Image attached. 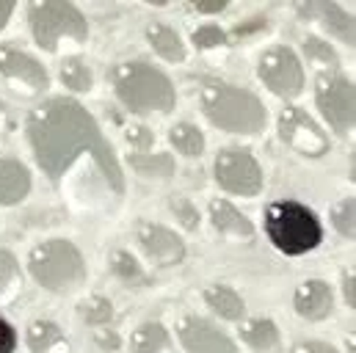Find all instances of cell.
Instances as JSON below:
<instances>
[{
    "instance_id": "20",
    "label": "cell",
    "mask_w": 356,
    "mask_h": 353,
    "mask_svg": "<svg viewBox=\"0 0 356 353\" xmlns=\"http://www.w3.org/2000/svg\"><path fill=\"white\" fill-rule=\"evenodd\" d=\"M241 337L252 351L257 353H273L279 348V329H276V323H270L266 318H254V320L243 323Z\"/></svg>"
},
{
    "instance_id": "11",
    "label": "cell",
    "mask_w": 356,
    "mask_h": 353,
    "mask_svg": "<svg viewBox=\"0 0 356 353\" xmlns=\"http://www.w3.org/2000/svg\"><path fill=\"white\" fill-rule=\"evenodd\" d=\"M296 8H298L301 19L315 22L318 28H323L332 36H337L340 42H346V44H354L356 42L354 17L348 11H343L334 0H298Z\"/></svg>"
},
{
    "instance_id": "32",
    "label": "cell",
    "mask_w": 356,
    "mask_h": 353,
    "mask_svg": "<svg viewBox=\"0 0 356 353\" xmlns=\"http://www.w3.org/2000/svg\"><path fill=\"white\" fill-rule=\"evenodd\" d=\"M169 207H172V213L177 215V221L185 227V229H196V227H199V213H196V207H193L191 199L175 196V199L169 202Z\"/></svg>"
},
{
    "instance_id": "18",
    "label": "cell",
    "mask_w": 356,
    "mask_h": 353,
    "mask_svg": "<svg viewBox=\"0 0 356 353\" xmlns=\"http://www.w3.org/2000/svg\"><path fill=\"white\" fill-rule=\"evenodd\" d=\"M28 348L31 353H70L61 329L53 320H33L28 326Z\"/></svg>"
},
{
    "instance_id": "38",
    "label": "cell",
    "mask_w": 356,
    "mask_h": 353,
    "mask_svg": "<svg viewBox=\"0 0 356 353\" xmlns=\"http://www.w3.org/2000/svg\"><path fill=\"white\" fill-rule=\"evenodd\" d=\"M14 6H17V0H0V31L6 28V22H8L11 11H14Z\"/></svg>"
},
{
    "instance_id": "5",
    "label": "cell",
    "mask_w": 356,
    "mask_h": 353,
    "mask_svg": "<svg viewBox=\"0 0 356 353\" xmlns=\"http://www.w3.org/2000/svg\"><path fill=\"white\" fill-rule=\"evenodd\" d=\"M31 276L50 293H72L86 281V263L75 243L53 238L39 243L28 257Z\"/></svg>"
},
{
    "instance_id": "26",
    "label": "cell",
    "mask_w": 356,
    "mask_h": 353,
    "mask_svg": "<svg viewBox=\"0 0 356 353\" xmlns=\"http://www.w3.org/2000/svg\"><path fill=\"white\" fill-rule=\"evenodd\" d=\"M111 268H113V273L122 279V281H127V284H141L147 276H144V268L136 263V257L133 254H127V252H113L111 254Z\"/></svg>"
},
{
    "instance_id": "35",
    "label": "cell",
    "mask_w": 356,
    "mask_h": 353,
    "mask_svg": "<svg viewBox=\"0 0 356 353\" xmlns=\"http://www.w3.org/2000/svg\"><path fill=\"white\" fill-rule=\"evenodd\" d=\"M290 353H337L332 345H326V343H318V340H307V343H298V345H293V351Z\"/></svg>"
},
{
    "instance_id": "15",
    "label": "cell",
    "mask_w": 356,
    "mask_h": 353,
    "mask_svg": "<svg viewBox=\"0 0 356 353\" xmlns=\"http://www.w3.org/2000/svg\"><path fill=\"white\" fill-rule=\"evenodd\" d=\"M334 309L332 287L321 279H309L296 290V312L304 320H323Z\"/></svg>"
},
{
    "instance_id": "37",
    "label": "cell",
    "mask_w": 356,
    "mask_h": 353,
    "mask_svg": "<svg viewBox=\"0 0 356 353\" xmlns=\"http://www.w3.org/2000/svg\"><path fill=\"white\" fill-rule=\"evenodd\" d=\"M354 287H356V279H354V273H348V276H346V279H343V293H346V298H348V306H354V304H356Z\"/></svg>"
},
{
    "instance_id": "40",
    "label": "cell",
    "mask_w": 356,
    "mask_h": 353,
    "mask_svg": "<svg viewBox=\"0 0 356 353\" xmlns=\"http://www.w3.org/2000/svg\"><path fill=\"white\" fill-rule=\"evenodd\" d=\"M147 3H152V6H166L169 0H147Z\"/></svg>"
},
{
    "instance_id": "17",
    "label": "cell",
    "mask_w": 356,
    "mask_h": 353,
    "mask_svg": "<svg viewBox=\"0 0 356 353\" xmlns=\"http://www.w3.org/2000/svg\"><path fill=\"white\" fill-rule=\"evenodd\" d=\"M210 221L221 235H229V238H252L254 235V224L235 204H229L224 199L210 202Z\"/></svg>"
},
{
    "instance_id": "22",
    "label": "cell",
    "mask_w": 356,
    "mask_h": 353,
    "mask_svg": "<svg viewBox=\"0 0 356 353\" xmlns=\"http://www.w3.org/2000/svg\"><path fill=\"white\" fill-rule=\"evenodd\" d=\"M133 353H163L169 348V331L161 323H141L130 340Z\"/></svg>"
},
{
    "instance_id": "28",
    "label": "cell",
    "mask_w": 356,
    "mask_h": 353,
    "mask_svg": "<svg viewBox=\"0 0 356 353\" xmlns=\"http://www.w3.org/2000/svg\"><path fill=\"white\" fill-rule=\"evenodd\" d=\"M81 318H83L86 323H91V326H105V323L113 318V306H111L108 298L91 295V298H86V301L81 304Z\"/></svg>"
},
{
    "instance_id": "3",
    "label": "cell",
    "mask_w": 356,
    "mask_h": 353,
    "mask_svg": "<svg viewBox=\"0 0 356 353\" xmlns=\"http://www.w3.org/2000/svg\"><path fill=\"white\" fill-rule=\"evenodd\" d=\"M113 88H116V97L119 102L144 116V113H169L175 110L177 105V94L172 81L149 67V64H141V61H130V64H122L116 67L113 72Z\"/></svg>"
},
{
    "instance_id": "23",
    "label": "cell",
    "mask_w": 356,
    "mask_h": 353,
    "mask_svg": "<svg viewBox=\"0 0 356 353\" xmlns=\"http://www.w3.org/2000/svg\"><path fill=\"white\" fill-rule=\"evenodd\" d=\"M130 166L147 179H169L175 176V158L166 152L158 155H130Z\"/></svg>"
},
{
    "instance_id": "6",
    "label": "cell",
    "mask_w": 356,
    "mask_h": 353,
    "mask_svg": "<svg viewBox=\"0 0 356 353\" xmlns=\"http://www.w3.org/2000/svg\"><path fill=\"white\" fill-rule=\"evenodd\" d=\"M33 42L53 53L64 39L83 44L89 39V22L70 0H31L28 6Z\"/></svg>"
},
{
    "instance_id": "29",
    "label": "cell",
    "mask_w": 356,
    "mask_h": 353,
    "mask_svg": "<svg viewBox=\"0 0 356 353\" xmlns=\"http://www.w3.org/2000/svg\"><path fill=\"white\" fill-rule=\"evenodd\" d=\"M17 284H19V265L11 252L0 249V298L11 295L17 290Z\"/></svg>"
},
{
    "instance_id": "25",
    "label": "cell",
    "mask_w": 356,
    "mask_h": 353,
    "mask_svg": "<svg viewBox=\"0 0 356 353\" xmlns=\"http://www.w3.org/2000/svg\"><path fill=\"white\" fill-rule=\"evenodd\" d=\"M61 83L70 88V91L86 94L94 86V75H91V69L81 58H70V61L61 64Z\"/></svg>"
},
{
    "instance_id": "13",
    "label": "cell",
    "mask_w": 356,
    "mask_h": 353,
    "mask_svg": "<svg viewBox=\"0 0 356 353\" xmlns=\"http://www.w3.org/2000/svg\"><path fill=\"white\" fill-rule=\"evenodd\" d=\"M0 75H6L14 83L28 86L31 91H44L50 86L47 69L36 58H31L28 53H22L17 47H8V44L0 47Z\"/></svg>"
},
{
    "instance_id": "21",
    "label": "cell",
    "mask_w": 356,
    "mask_h": 353,
    "mask_svg": "<svg viewBox=\"0 0 356 353\" xmlns=\"http://www.w3.org/2000/svg\"><path fill=\"white\" fill-rule=\"evenodd\" d=\"M147 39H149L152 50L161 58H166L172 64H182L185 61V44H182V39L177 36V31H172L169 25H149Z\"/></svg>"
},
{
    "instance_id": "4",
    "label": "cell",
    "mask_w": 356,
    "mask_h": 353,
    "mask_svg": "<svg viewBox=\"0 0 356 353\" xmlns=\"http://www.w3.org/2000/svg\"><path fill=\"white\" fill-rule=\"evenodd\" d=\"M266 235L282 254L298 257L321 246L323 227L309 207L298 202H273L266 210Z\"/></svg>"
},
{
    "instance_id": "24",
    "label": "cell",
    "mask_w": 356,
    "mask_h": 353,
    "mask_svg": "<svg viewBox=\"0 0 356 353\" xmlns=\"http://www.w3.org/2000/svg\"><path fill=\"white\" fill-rule=\"evenodd\" d=\"M169 141H172V147L177 149L179 155H185V158H199L204 152V136H202V130L193 127V124H188V122H179V124L172 127Z\"/></svg>"
},
{
    "instance_id": "7",
    "label": "cell",
    "mask_w": 356,
    "mask_h": 353,
    "mask_svg": "<svg viewBox=\"0 0 356 353\" xmlns=\"http://www.w3.org/2000/svg\"><path fill=\"white\" fill-rule=\"evenodd\" d=\"M216 182L235 196H257L263 190V169L249 149H221L213 163Z\"/></svg>"
},
{
    "instance_id": "2",
    "label": "cell",
    "mask_w": 356,
    "mask_h": 353,
    "mask_svg": "<svg viewBox=\"0 0 356 353\" xmlns=\"http://www.w3.org/2000/svg\"><path fill=\"white\" fill-rule=\"evenodd\" d=\"M202 110L216 127L238 136H257L268 122L266 105L252 91L218 81L202 86Z\"/></svg>"
},
{
    "instance_id": "33",
    "label": "cell",
    "mask_w": 356,
    "mask_h": 353,
    "mask_svg": "<svg viewBox=\"0 0 356 353\" xmlns=\"http://www.w3.org/2000/svg\"><path fill=\"white\" fill-rule=\"evenodd\" d=\"M127 141L133 147H138V149H149L155 144V136L147 127H127Z\"/></svg>"
},
{
    "instance_id": "30",
    "label": "cell",
    "mask_w": 356,
    "mask_h": 353,
    "mask_svg": "<svg viewBox=\"0 0 356 353\" xmlns=\"http://www.w3.org/2000/svg\"><path fill=\"white\" fill-rule=\"evenodd\" d=\"M304 56H309L315 64H323V67H337V53L318 36H307L304 42Z\"/></svg>"
},
{
    "instance_id": "14",
    "label": "cell",
    "mask_w": 356,
    "mask_h": 353,
    "mask_svg": "<svg viewBox=\"0 0 356 353\" xmlns=\"http://www.w3.org/2000/svg\"><path fill=\"white\" fill-rule=\"evenodd\" d=\"M136 235H138L141 249H144L158 265H177L179 260L185 257V243H182V238H179L177 232L161 227V224L144 221V224H138Z\"/></svg>"
},
{
    "instance_id": "31",
    "label": "cell",
    "mask_w": 356,
    "mask_h": 353,
    "mask_svg": "<svg viewBox=\"0 0 356 353\" xmlns=\"http://www.w3.org/2000/svg\"><path fill=\"white\" fill-rule=\"evenodd\" d=\"M193 44L199 50H213V47L227 44V33L218 25H202V28L193 31Z\"/></svg>"
},
{
    "instance_id": "16",
    "label": "cell",
    "mask_w": 356,
    "mask_h": 353,
    "mask_svg": "<svg viewBox=\"0 0 356 353\" xmlns=\"http://www.w3.org/2000/svg\"><path fill=\"white\" fill-rule=\"evenodd\" d=\"M31 193V172L14 161L0 158V204H19Z\"/></svg>"
},
{
    "instance_id": "41",
    "label": "cell",
    "mask_w": 356,
    "mask_h": 353,
    "mask_svg": "<svg viewBox=\"0 0 356 353\" xmlns=\"http://www.w3.org/2000/svg\"><path fill=\"white\" fill-rule=\"evenodd\" d=\"M0 122H3V110H0Z\"/></svg>"
},
{
    "instance_id": "27",
    "label": "cell",
    "mask_w": 356,
    "mask_h": 353,
    "mask_svg": "<svg viewBox=\"0 0 356 353\" xmlns=\"http://www.w3.org/2000/svg\"><path fill=\"white\" fill-rule=\"evenodd\" d=\"M354 221H356V207H354V199L348 196V199H343V202L334 204V210H332V224H334V229H337L343 238L354 240V235H356Z\"/></svg>"
},
{
    "instance_id": "1",
    "label": "cell",
    "mask_w": 356,
    "mask_h": 353,
    "mask_svg": "<svg viewBox=\"0 0 356 353\" xmlns=\"http://www.w3.org/2000/svg\"><path fill=\"white\" fill-rule=\"evenodd\" d=\"M28 141L39 169L53 182H61L78 161H89L105 193L119 199L124 174L113 147L105 141L99 124L75 99H47L28 116Z\"/></svg>"
},
{
    "instance_id": "39",
    "label": "cell",
    "mask_w": 356,
    "mask_h": 353,
    "mask_svg": "<svg viewBox=\"0 0 356 353\" xmlns=\"http://www.w3.org/2000/svg\"><path fill=\"white\" fill-rule=\"evenodd\" d=\"M97 340H99V345H108L111 351H113V348H119V340H116L113 334H97Z\"/></svg>"
},
{
    "instance_id": "9",
    "label": "cell",
    "mask_w": 356,
    "mask_h": 353,
    "mask_svg": "<svg viewBox=\"0 0 356 353\" xmlns=\"http://www.w3.org/2000/svg\"><path fill=\"white\" fill-rule=\"evenodd\" d=\"M257 75L266 83L268 91H273L276 97H284V99L298 97L301 88H304L301 61L290 47H270V50H266L260 56Z\"/></svg>"
},
{
    "instance_id": "12",
    "label": "cell",
    "mask_w": 356,
    "mask_h": 353,
    "mask_svg": "<svg viewBox=\"0 0 356 353\" xmlns=\"http://www.w3.org/2000/svg\"><path fill=\"white\" fill-rule=\"evenodd\" d=\"M177 334L188 353H238L235 343L204 318H182Z\"/></svg>"
},
{
    "instance_id": "19",
    "label": "cell",
    "mask_w": 356,
    "mask_h": 353,
    "mask_svg": "<svg viewBox=\"0 0 356 353\" xmlns=\"http://www.w3.org/2000/svg\"><path fill=\"white\" fill-rule=\"evenodd\" d=\"M204 304H207L216 315H221L224 320H241L243 312H246L243 298H241L232 287H224V284L207 287V290H204Z\"/></svg>"
},
{
    "instance_id": "34",
    "label": "cell",
    "mask_w": 356,
    "mask_h": 353,
    "mask_svg": "<svg viewBox=\"0 0 356 353\" xmlns=\"http://www.w3.org/2000/svg\"><path fill=\"white\" fill-rule=\"evenodd\" d=\"M17 348V331L8 320L0 318V353H14Z\"/></svg>"
},
{
    "instance_id": "36",
    "label": "cell",
    "mask_w": 356,
    "mask_h": 353,
    "mask_svg": "<svg viewBox=\"0 0 356 353\" xmlns=\"http://www.w3.org/2000/svg\"><path fill=\"white\" fill-rule=\"evenodd\" d=\"M191 3L202 14H218V11H224L229 6V0H191Z\"/></svg>"
},
{
    "instance_id": "8",
    "label": "cell",
    "mask_w": 356,
    "mask_h": 353,
    "mask_svg": "<svg viewBox=\"0 0 356 353\" xmlns=\"http://www.w3.org/2000/svg\"><path fill=\"white\" fill-rule=\"evenodd\" d=\"M315 99L323 119L332 124L337 136H348L356 119V94L354 83L343 75H321L315 83Z\"/></svg>"
},
{
    "instance_id": "10",
    "label": "cell",
    "mask_w": 356,
    "mask_h": 353,
    "mask_svg": "<svg viewBox=\"0 0 356 353\" xmlns=\"http://www.w3.org/2000/svg\"><path fill=\"white\" fill-rule=\"evenodd\" d=\"M279 138L304 158H323L329 152V138L321 124L301 108H284L279 116Z\"/></svg>"
}]
</instances>
